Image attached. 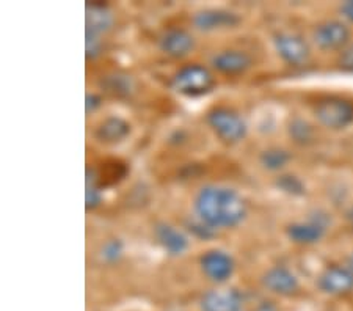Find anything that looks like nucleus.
Returning a JSON list of instances; mask_svg holds the SVG:
<instances>
[{
  "label": "nucleus",
  "instance_id": "nucleus-1",
  "mask_svg": "<svg viewBox=\"0 0 353 311\" xmlns=\"http://www.w3.org/2000/svg\"><path fill=\"white\" fill-rule=\"evenodd\" d=\"M195 212L198 219L210 228H232L247 217V203L234 189L206 185L195 197Z\"/></svg>",
  "mask_w": 353,
  "mask_h": 311
},
{
  "label": "nucleus",
  "instance_id": "nucleus-2",
  "mask_svg": "<svg viewBox=\"0 0 353 311\" xmlns=\"http://www.w3.org/2000/svg\"><path fill=\"white\" fill-rule=\"evenodd\" d=\"M215 79L206 66L192 63L182 66L176 72L172 81V87L176 93L187 98H198L212 92Z\"/></svg>",
  "mask_w": 353,
  "mask_h": 311
},
{
  "label": "nucleus",
  "instance_id": "nucleus-3",
  "mask_svg": "<svg viewBox=\"0 0 353 311\" xmlns=\"http://www.w3.org/2000/svg\"><path fill=\"white\" fill-rule=\"evenodd\" d=\"M208 124L214 134L226 145H236L248 132L247 123L237 112L228 107H214L208 112Z\"/></svg>",
  "mask_w": 353,
  "mask_h": 311
},
{
  "label": "nucleus",
  "instance_id": "nucleus-4",
  "mask_svg": "<svg viewBox=\"0 0 353 311\" xmlns=\"http://www.w3.org/2000/svg\"><path fill=\"white\" fill-rule=\"evenodd\" d=\"M317 121L332 131H341L353 123V104L343 98H325L314 107Z\"/></svg>",
  "mask_w": 353,
  "mask_h": 311
},
{
  "label": "nucleus",
  "instance_id": "nucleus-5",
  "mask_svg": "<svg viewBox=\"0 0 353 311\" xmlns=\"http://www.w3.org/2000/svg\"><path fill=\"white\" fill-rule=\"evenodd\" d=\"M352 32L347 22L332 19L321 22L312 32L314 44L321 50H343L349 46Z\"/></svg>",
  "mask_w": 353,
  "mask_h": 311
},
{
  "label": "nucleus",
  "instance_id": "nucleus-6",
  "mask_svg": "<svg viewBox=\"0 0 353 311\" xmlns=\"http://www.w3.org/2000/svg\"><path fill=\"white\" fill-rule=\"evenodd\" d=\"M273 44L278 55L286 61L288 65L301 66L306 65L311 59V48L306 39L299 33L281 32L273 37Z\"/></svg>",
  "mask_w": 353,
  "mask_h": 311
},
{
  "label": "nucleus",
  "instance_id": "nucleus-7",
  "mask_svg": "<svg viewBox=\"0 0 353 311\" xmlns=\"http://www.w3.org/2000/svg\"><path fill=\"white\" fill-rule=\"evenodd\" d=\"M317 285L328 296L344 297L353 292V274L345 265H328L319 275Z\"/></svg>",
  "mask_w": 353,
  "mask_h": 311
},
{
  "label": "nucleus",
  "instance_id": "nucleus-8",
  "mask_svg": "<svg viewBox=\"0 0 353 311\" xmlns=\"http://www.w3.org/2000/svg\"><path fill=\"white\" fill-rule=\"evenodd\" d=\"M199 265H201L203 274L217 285H223L230 280L236 268L234 259L223 250L206 252L199 258Z\"/></svg>",
  "mask_w": 353,
  "mask_h": 311
},
{
  "label": "nucleus",
  "instance_id": "nucleus-9",
  "mask_svg": "<svg viewBox=\"0 0 353 311\" xmlns=\"http://www.w3.org/2000/svg\"><path fill=\"white\" fill-rule=\"evenodd\" d=\"M261 283L267 291L281 297H290L300 291L297 275L284 265H273L263 275Z\"/></svg>",
  "mask_w": 353,
  "mask_h": 311
},
{
  "label": "nucleus",
  "instance_id": "nucleus-10",
  "mask_svg": "<svg viewBox=\"0 0 353 311\" xmlns=\"http://www.w3.org/2000/svg\"><path fill=\"white\" fill-rule=\"evenodd\" d=\"M243 296L231 288H217L203 294L199 301L201 311H242Z\"/></svg>",
  "mask_w": 353,
  "mask_h": 311
},
{
  "label": "nucleus",
  "instance_id": "nucleus-11",
  "mask_svg": "<svg viewBox=\"0 0 353 311\" xmlns=\"http://www.w3.org/2000/svg\"><path fill=\"white\" fill-rule=\"evenodd\" d=\"M241 24V16L230 10H203L193 16V26L201 32L226 30V28H236Z\"/></svg>",
  "mask_w": 353,
  "mask_h": 311
},
{
  "label": "nucleus",
  "instance_id": "nucleus-12",
  "mask_svg": "<svg viewBox=\"0 0 353 311\" xmlns=\"http://www.w3.org/2000/svg\"><path fill=\"white\" fill-rule=\"evenodd\" d=\"M212 66L221 74L237 76L253 66L252 55L239 49H228L212 57Z\"/></svg>",
  "mask_w": 353,
  "mask_h": 311
},
{
  "label": "nucleus",
  "instance_id": "nucleus-13",
  "mask_svg": "<svg viewBox=\"0 0 353 311\" xmlns=\"http://www.w3.org/2000/svg\"><path fill=\"white\" fill-rule=\"evenodd\" d=\"M327 231V222L321 219H311L308 222H294L288 225L286 234L294 244L314 245L322 241Z\"/></svg>",
  "mask_w": 353,
  "mask_h": 311
},
{
  "label": "nucleus",
  "instance_id": "nucleus-14",
  "mask_svg": "<svg viewBox=\"0 0 353 311\" xmlns=\"http://www.w3.org/2000/svg\"><path fill=\"white\" fill-rule=\"evenodd\" d=\"M159 46L172 59H184L195 49V38L182 28H172L159 39Z\"/></svg>",
  "mask_w": 353,
  "mask_h": 311
},
{
  "label": "nucleus",
  "instance_id": "nucleus-15",
  "mask_svg": "<svg viewBox=\"0 0 353 311\" xmlns=\"http://www.w3.org/2000/svg\"><path fill=\"white\" fill-rule=\"evenodd\" d=\"M130 132H132V126L121 117H107L104 121L96 128L94 137L101 143L105 145H117L126 140Z\"/></svg>",
  "mask_w": 353,
  "mask_h": 311
},
{
  "label": "nucleus",
  "instance_id": "nucleus-16",
  "mask_svg": "<svg viewBox=\"0 0 353 311\" xmlns=\"http://www.w3.org/2000/svg\"><path fill=\"white\" fill-rule=\"evenodd\" d=\"M156 237L163 250L172 257H179L189 248L187 236L168 223H159L156 226Z\"/></svg>",
  "mask_w": 353,
  "mask_h": 311
},
{
  "label": "nucleus",
  "instance_id": "nucleus-17",
  "mask_svg": "<svg viewBox=\"0 0 353 311\" xmlns=\"http://www.w3.org/2000/svg\"><path fill=\"white\" fill-rule=\"evenodd\" d=\"M87 28L85 30L94 32L98 35L109 32L113 24V16L110 10L107 8L105 3H88L87 5V16H85Z\"/></svg>",
  "mask_w": 353,
  "mask_h": 311
},
{
  "label": "nucleus",
  "instance_id": "nucleus-18",
  "mask_svg": "<svg viewBox=\"0 0 353 311\" xmlns=\"http://www.w3.org/2000/svg\"><path fill=\"white\" fill-rule=\"evenodd\" d=\"M102 201V190L99 184V177L91 167L85 170V208L87 211H93Z\"/></svg>",
  "mask_w": 353,
  "mask_h": 311
},
{
  "label": "nucleus",
  "instance_id": "nucleus-19",
  "mask_svg": "<svg viewBox=\"0 0 353 311\" xmlns=\"http://www.w3.org/2000/svg\"><path fill=\"white\" fill-rule=\"evenodd\" d=\"M290 161V152L283 148H269L264 150L259 156V162L265 170L270 172H280L288 165Z\"/></svg>",
  "mask_w": 353,
  "mask_h": 311
},
{
  "label": "nucleus",
  "instance_id": "nucleus-20",
  "mask_svg": "<svg viewBox=\"0 0 353 311\" xmlns=\"http://www.w3.org/2000/svg\"><path fill=\"white\" fill-rule=\"evenodd\" d=\"M289 134L295 143L299 145H310L314 140V128L306 120H301V118H294L290 121Z\"/></svg>",
  "mask_w": 353,
  "mask_h": 311
},
{
  "label": "nucleus",
  "instance_id": "nucleus-21",
  "mask_svg": "<svg viewBox=\"0 0 353 311\" xmlns=\"http://www.w3.org/2000/svg\"><path fill=\"white\" fill-rule=\"evenodd\" d=\"M102 83L105 85L107 92H110L117 96H128V94H130V92H132V88H134L132 79L126 74L107 76Z\"/></svg>",
  "mask_w": 353,
  "mask_h": 311
},
{
  "label": "nucleus",
  "instance_id": "nucleus-22",
  "mask_svg": "<svg viewBox=\"0 0 353 311\" xmlns=\"http://www.w3.org/2000/svg\"><path fill=\"white\" fill-rule=\"evenodd\" d=\"M275 185L281 192H284V194L292 197H301L306 194L305 183L300 178L295 177V174H280L275 181Z\"/></svg>",
  "mask_w": 353,
  "mask_h": 311
},
{
  "label": "nucleus",
  "instance_id": "nucleus-23",
  "mask_svg": "<svg viewBox=\"0 0 353 311\" xmlns=\"http://www.w3.org/2000/svg\"><path fill=\"white\" fill-rule=\"evenodd\" d=\"M102 49V39L101 35L94 32L85 30V52H87V59H96L101 54Z\"/></svg>",
  "mask_w": 353,
  "mask_h": 311
},
{
  "label": "nucleus",
  "instance_id": "nucleus-24",
  "mask_svg": "<svg viewBox=\"0 0 353 311\" xmlns=\"http://www.w3.org/2000/svg\"><path fill=\"white\" fill-rule=\"evenodd\" d=\"M123 250H124L123 242L119 239H112L107 242L104 248H102V258H104L107 263H115L121 258Z\"/></svg>",
  "mask_w": 353,
  "mask_h": 311
},
{
  "label": "nucleus",
  "instance_id": "nucleus-25",
  "mask_svg": "<svg viewBox=\"0 0 353 311\" xmlns=\"http://www.w3.org/2000/svg\"><path fill=\"white\" fill-rule=\"evenodd\" d=\"M338 65L343 71L353 72V43L341 50L338 57Z\"/></svg>",
  "mask_w": 353,
  "mask_h": 311
},
{
  "label": "nucleus",
  "instance_id": "nucleus-26",
  "mask_svg": "<svg viewBox=\"0 0 353 311\" xmlns=\"http://www.w3.org/2000/svg\"><path fill=\"white\" fill-rule=\"evenodd\" d=\"M190 226V231L195 236H198L199 239H210V237H212L214 234H215V231H214V228H210L209 225H206L204 222H201V220H199L198 223H190L189 225Z\"/></svg>",
  "mask_w": 353,
  "mask_h": 311
},
{
  "label": "nucleus",
  "instance_id": "nucleus-27",
  "mask_svg": "<svg viewBox=\"0 0 353 311\" xmlns=\"http://www.w3.org/2000/svg\"><path fill=\"white\" fill-rule=\"evenodd\" d=\"M102 106V98L99 94L96 93H87V96H85V112L88 113H93L99 109V107Z\"/></svg>",
  "mask_w": 353,
  "mask_h": 311
},
{
  "label": "nucleus",
  "instance_id": "nucleus-28",
  "mask_svg": "<svg viewBox=\"0 0 353 311\" xmlns=\"http://www.w3.org/2000/svg\"><path fill=\"white\" fill-rule=\"evenodd\" d=\"M248 311H278V307L272 301L259 299V301H256V305H253Z\"/></svg>",
  "mask_w": 353,
  "mask_h": 311
},
{
  "label": "nucleus",
  "instance_id": "nucleus-29",
  "mask_svg": "<svg viewBox=\"0 0 353 311\" xmlns=\"http://www.w3.org/2000/svg\"><path fill=\"white\" fill-rule=\"evenodd\" d=\"M339 13L343 14V18L349 22H353V0H349V2H344L339 7Z\"/></svg>",
  "mask_w": 353,
  "mask_h": 311
},
{
  "label": "nucleus",
  "instance_id": "nucleus-30",
  "mask_svg": "<svg viewBox=\"0 0 353 311\" xmlns=\"http://www.w3.org/2000/svg\"><path fill=\"white\" fill-rule=\"evenodd\" d=\"M345 268L350 270V272L353 274V252L347 257V261H345Z\"/></svg>",
  "mask_w": 353,
  "mask_h": 311
},
{
  "label": "nucleus",
  "instance_id": "nucleus-31",
  "mask_svg": "<svg viewBox=\"0 0 353 311\" xmlns=\"http://www.w3.org/2000/svg\"><path fill=\"white\" fill-rule=\"evenodd\" d=\"M350 219H352V220H353V212H352V214H350Z\"/></svg>",
  "mask_w": 353,
  "mask_h": 311
}]
</instances>
